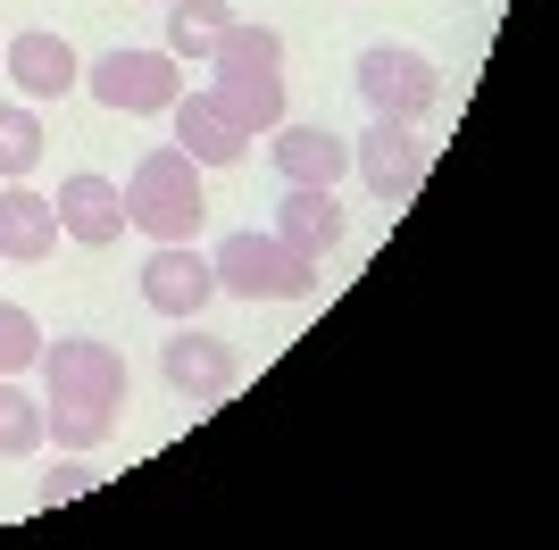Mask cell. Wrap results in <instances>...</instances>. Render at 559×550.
<instances>
[{"mask_svg":"<svg viewBox=\"0 0 559 550\" xmlns=\"http://www.w3.org/2000/svg\"><path fill=\"white\" fill-rule=\"evenodd\" d=\"M84 84H93L100 109L117 117H159L176 92H185V68H176V50H100L93 68H84Z\"/></svg>","mask_w":559,"mask_h":550,"instance_id":"5b68a950","label":"cell"},{"mask_svg":"<svg viewBox=\"0 0 559 550\" xmlns=\"http://www.w3.org/2000/svg\"><path fill=\"white\" fill-rule=\"evenodd\" d=\"M267 159H276V176L284 183H343L350 176V142L334 134V125H293V117H284L276 125V142H267Z\"/></svg>","mask_w":559,"mask_h":550,"instance_id":"4fadbf2b","label":"cell"},{"mask_svg":"<svg viewBox=\"0 0 559 550\" xmlns=\"http://www.w3.org/2000/svg\"><path fill=\"white\" fill-rule=\"evenodd\" d=\"M50 208H59V234L84 242V251H109L117 234H126V192L109 176H68L50 192Z\"/></svg>","mask_w":559,"mask_h":550,"instance_id":"8fae6325","label":"cell"},{"mask_svg":"<svg viewBox=\"0 0 559 550\" xmlns=\"http://www.w3.org/2000/svg\"><path fill=\"white\" fill-rule=\"evenodd\" d=\"M350 167H359V183H368L376 201H418L426 167H435V142L409 125V117H368V134H359V151H350Z\"/></svg>","mask_w":559,"mask_h":550,"instance_id":"8992f818","label":"cell"},{"mask_svg":"<svg viewBox=\"0 0 559 550\" xmlns=\"http://www.w3.org/2000/svg\"><path fill=\"white\" fill-rule=\"evenodd\" d=\"M50 251H59V208H50V192L9 183V192H0V259H9V267H43Z\"/></svg>","mask_w":559,"mask_h":550,"instance_id":"5bb4252c","label":"cell"},{"mask_svg":"<svg viewBox=\"0 0 559 550\" xmlns=\"http://www.w3.org/2000/svg\"><path fill=\"white\" fill-rule=\"evenodd\" d=\"M226 25H234L226 0H167V50H176V59H201V68H210V50H217Z\"/></svg>","mask_w":559,"mask_h":550,"instance_id":"2e32d148","label":"cell"},{"mask_svg":"<svg viewBox=\"0 0 559 550\" xmlns=\"http://www.w3.org/2000/svg\"><path fill=\"white\" fill-rule=\"evenodd\" d=\"M142 300H151L159 318L192 325V318H201V309L217 300V267H210V251H192V242H159V251L142 259Z\"/></svg>","mask_w":559,"mask_h":550,"instance_id":"ba28073f","label":"cell"},{"mask_svg":"<svg viewBox=\"0 0 559 550\" xmlns=\"http://www.w3.org/2000/svg\"><path fill=\"white\" fill-rule=\"evenodd\" d=\"M34 451H43V400L17 375H0V458H34Z\"/></svg>","mask_w":559,"mask_h":550,"instance_id":"e0dca14e","label":"cell"},{"mask_svg":"<svg viewBox=\"0 0 559 550\" xmlns=\"http://www.w3.org/2000/svg\"><path fill=\"white\" fill-rule=\"evenodd\" d=\"M34 359H43V325L25 318L17 300H0V375H25Z\"/></svg>","mask_w":559,"mask_h":550,"instance_id":"d6986e66","label":"cell"},{"mask_svg":"<svg viewBox=\"0 0 559 550\" xmlns=\"http://www.w3.org/2000/svg\"><path fill=\"white\" fill-rule=\"evenodd\" d=\"M93 483V467H43V509H59V501H75Z\"/></svg>","mask_w":559,"mask_h":550,"instance_id":"ffe728a7","label":"cell"},{"mask_svg":"<svg viewBox=\"0 0 559 550\" xmlns=\"http://www.w3.org/2000/svg\"><path fill=\"white\" fill-rule=\"evenodd\" d=\"M43 409H117L126 400V359L93 334H59L43 343Z\"/></svg>","mask_w":559,"mask_h":550,"instance_id":"277c9868","label":"cell"},{"mask_svg":"<svg viewBox=\"0 0 559 550\" xmlns=\"http://www.w3.org/2000/svg\"><path fill=\"white\" fill-rule=\"evenodd\" d=\"M159 375L185 400H226L234 392V375H242V359H234L217 334H167V350H159Z\"/></svg>","mask_w":559,"mask_h":550,"instance_id":"7c38bea8","label":"cell"},{"mask_svg":"<svg viewBox=\"0 0 559 550\" xmlns=\"http://www.w3.org/2000/svg\"><path fill=\"white\" fill-rule=\"evenodd\" d=\"M210 68H217V109L242 125V134H276L284 125V34L276 25H242L234 17L226 34H217L210 50Z\"/></svg>","mask_w":559,"mask_h":550,"instance_id":"6da1fadb","label":"cell"},{"mask_svg":"<svg viewBox=\"0 0 559 550\" xmlns=\"http://www.w3.org/2000/svg\"><path fill=\"white\" fill-rule=\"evenodd\" d=\"M201 217H210V201H201V167H192L176 142L142 151L134 176H126V226L151 234V242H192Z\"/></svg>","mask_w":559,"mask_h":550,"instance_id":"7a4b0ae2","label":"cell"},{"mask_svg":"<svg viewBox=\"0 0 559 550\" xmlns=\"http://www.w3.org/2000/svg\"><path fill=\"white\" fill-rule=\"evenodd\" d=\"M210 267H217V292H234V300H309L318 292V259H301V251H284L276 234H226L210 251Z\"/></svg>","mask_w":559,"mask_h":550,"instance_id":"3957f363","label":"cell"},{"mask_svg":"<svg viewBox=\"0 0 559 550\" xmlns=\"http://www.w3.org/2000/svg\"><path fill=\"white\" fill-rule=\"evenodd\" d=\"M435 92H443V75L426 68L409 43L359 50V100H368V117H409V125H418V117L435 109Z\"/></svg>","mask_w":559,"mask_h":550,"instance_id":"52a82bcc","label":"cell"},{"mask_svg":"<svg viewBox=\"0 0 559 550\" xmlns=\"http://www.w3.org/2000/svg\"><path fill=\"white\" fill-rule=\"evenodd\" d=\"M43 167V125L34 109H0V183H25Z\"/></svg>","mask_w":559,"mask_h":550,"instance_id":"ac0fdd59","label":"cell"},{"mask_svg":"<svg viewBox=\"0 0 559 550\" xmlns=\"http://www.w3.org/2000/svg\"><path fill=\"white\" fill-rule=\"evenodd\" d=\"M167 125H176V151H185L192 167H234V159H251V134L217 109V92H176V100H167Z\"/></svg>","mask_w":559,"mask_h":550,"instance_id":"9c48e42d","label":"cell"},{"mask_svg":"<svg viewBox=\"0 0 559 550\" xmlns=\"http://www.w3.org/2000/svg\"><path fill=\"white\" fill-rule=\"evenodd\" d=\"M0 59H9V75H17V92H34V100H68V92L84 84V59H75L59 34H9Z\"/></svg>","mask_w":559,"mask_h":550,"instance_id":"9a60e30c","label":"cell"},{"mask_svg":"<svg viewBox=\"0 0 559 550\" xmlns=\"http://www.w3.org/2000/svg\"><path fill=\"white\" fill-rule=\"evenodd\" d=\"M284 242V251H301L326 267L334 251H343V201H334L326 183H284V201H276V226H267Z\"/></svg>","mask_w":559,"mask_h":550,"instance_id":"30bf717a","label":"cell"}]
</instances>
